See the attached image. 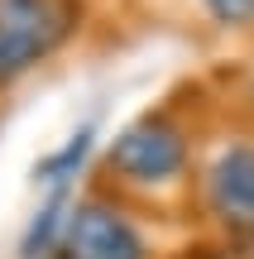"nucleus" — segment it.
I'll return each instance as SVG.
<instances>
[{"label":"nucleus","mask_w":254,"mask_h":259,"mask_svg":"<svg viewBox=\"0 0 254 259\" xmlns=\"http://www.w3.org/2000/svg\"><path fill=\"white\" fill-rule=\"evenodd\" d=\"M67 10L58 0H0V77L24 72L63 38Z\"/></svg>","instance_id":"f257e3e1"},{"label":"nucleus","mask_w":254,"mask_h":259,"mask_svg":"<svg viewBox=\"0 0 254 259\" xmlns=\"http://www.w3.org/2000/svg\"><path fill=\"white\" fill-rule=\"evenodd\" d=\"M111 163L134 183H163L182 168V139L163 120H139L111 144Z\"/></svg>","instance_id":"f03ea898"},{"label":"nucleus","mask_w":254,"mask_h":259,"mask_svg":"<svg viewBox=\"0 0 254 259\" xmlns=\"http://www.w3.org/2000/svg\"><path fill=\"white\" fill-rule=\"evenodd\" d=\"M67 250L72 259H144V240L125 216L106 206H77L67 221Z\"/></svg>","instance_id":"7ed1b4c3"},{"label":"nucleus","mask_w":254,"mask_h":259,"mask_svg":"<svg viewBox=\"0 0 254 259\" xmlns=\"http://www.w3.org/2000/svg\"><path fill=\"white\" fill-rule=\"evenodd\" d=\"M207 192H211V206H216L226 221L254 226V149L249 144L226 149V154L211 163Z\"/></svg>","instance_id":"20e7f679"},{"label":"nucleus","mask_w":254,"mask_h":259,"mask_svg":"<svg viewBox=\"0 0 254 259\" xmlns=\"http://www.w3.org/2000/svg\"><path fill=\"white\" fill-rule=\"evenodd\" d=\"M207 10L216 19H226V24H235V19H249L254 15V0H207Z\"/></svg>","instance_id":"39448f33"}]
</instances>
